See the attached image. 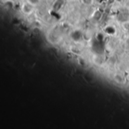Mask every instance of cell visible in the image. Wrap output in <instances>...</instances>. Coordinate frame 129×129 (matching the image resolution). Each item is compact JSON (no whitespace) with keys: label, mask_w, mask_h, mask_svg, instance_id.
Returning a JSON list of instances; mask_svg holds the SVG:
<instances>
[{"label":"cell","mask_w":129,"mask_h":129,"mask_svg":"<svg viewBox=\"0 0 129 129\" xmlns=\"http://www.w3.org/2000/svg\"><path fill=\"white\" fill-rule=\"evenodd\" d=\"M20 8H21V11H22L24 14H26V15H29V14H31L33 12V11H34V9H35V5H32V4L29 3V2L26 1L25 2H23V3L22 4Z\"/></svg>","instance_id":"1"},{"label":"cell","mask_w":129,"mask_h":129,"mask_svg":"<svg viewBox=\"0 0 129 129\" xmlns=\"http://www.w3.org/2000/svg\"><path fill=\"white\" fill-rule=\"evenodd\" d=\"M113 79L118 84H124L125 83V78H124V76H122L119 73L115 74L114 76H113Z\"/></svg>","instance_id":"2"},{"label":"cell","mask_w":129,"mask_h":129,"mask_svg":"<svg viewBox=\"0 0 129 129\" xmlns=\"http://www.w3.org/2000/svg\"><path fill=\"white\" fill-rule=\"evenodd\" d=\"M93 19L98 21L101 19L102 17V13L100 11H95V12L93 14V16H92Z\"/></svg>","instance_id":"3"},{"label":"cell","mask_w":129,"mask_h":129,"mask_svg":"<svg viewBox=\"0 0 129 129\" xmlns=\"http://www.w3.org/2000/svg\"><path fill=\"white\" fill-rule=\"evenodd\" d=\"M82 4L86 6H91L94 3V0H81Z\"/></svg>","instance_id":"4"},{"label":"cell","mask_w":129,"mask_h":129,"mask_svg":"<svg viewBox=\"0 0 129 129\" xmlns=\"http://www.w3.org/2000/svg\"><path fill=\"white\" fill-rule=\"evenodd\" d=\"M26 1L29 2V3H31L32 5H35V6H36L37 5H39V2H40V0H26Z\"/></svg>","instance_id":"5"},{"label":"cell","mask_w":129,"mask_h":129,"mask_svg":"<svg viewBox=\"0 0 129 129\" xmlns=\"http://www.w3.org/2000/svg\"><path fill=\"white\" fill-rule=\"evenodd\" d=\"M123 27L125 28V30H128V31H129V23L128 22H127V23H125L123 24Z\"/></svg>","instance_id":"6"}]
</instances>
